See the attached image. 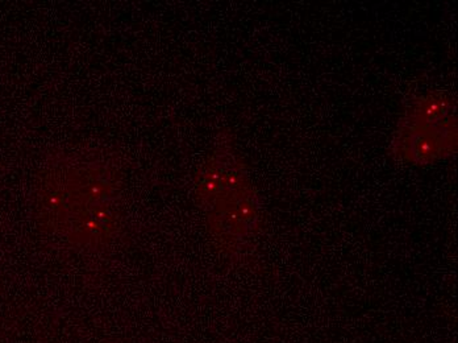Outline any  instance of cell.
Here are the masks:
<instances>
[{
  "label": "cell",
  "instance_id": "obj_1",
  "mask_svg": "<svg viewBox=\"0 0 458 343\" xmlns=\"http://www.w3.org/2000/svg\"><path fill=\"white\" fill-rule=\"evenodd\" d=\"M33 208L50 236L78 248L102 247L119 228V169L110 156L94 148L61 150L38 173Z\"/></svg>",
  "mask_w": 458,
  "mask_h": 343
},
{
  "label": "cell",
  "instance_id": "obj_3",
  "mask_svg": "<svg viewBox=\"0 0 458 343\" xmlns=\"http://www.w3.org/2000/svg\"><path fill=\"white\" fill-rule=\"evenodd\" d=\"M457 105L454 97L431 90L407 100L394 130L390 156L413 167H427L457 153Z\"/></svg>",
  "mask_w": 458,
  "mask_h": 343
},
{
  "label": "cell",
  "instance_id": "obj_2",
  "mask_svg": "<svg viewBox=\"0 0 458 343\" xmlns=\"http://www.w3.org/2000/svg\"><path fill=\"white\" fill-rule=\"evenodd\" d=\"M194 184L198 205L217 245L229 255L244 253L261 231V208L247 164L228 131L217 135Z\"/></svg>",
  "mask_w": 458,
  "mask_h": 343
}]
</instances>
